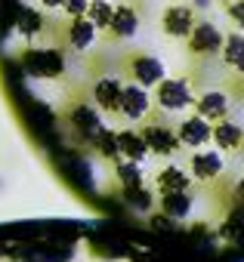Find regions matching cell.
<instances>
[{"label":"cell","mask_w":244,"mask_h":262,"mask_svg":"<svg viewBox=\"0 0 244 262\" xmlns=\"http://www.w3.org/2000/svg\"><path fill=\"white\" fill-rule=\"evenodd\" d=\"M120 86H124V80L120 77H111V74H105V77H99L96 83H93V102L102 108V111H108V114H114L117 111V99H120Z\"/></svg>","instance_id":"30bf717a"},{"label":"cell","mask_w":244,"mask_h":262,"mask_svg":"<svg viewBox=\"0 0 244 262\" xmlns=\"http://www.w3.org/2000/svg\"><path fill=\"white\" fill-rule=\"evenodd\" d=\"M117 176H120V182H124V188H139V185H143V173H139V164H133V161H124V164H117Z\"/></svg>","instance_id":"44dd1931"},{"label":"cell","mask_w":244,"mask_h":262,"mask_svg":"<svg viewBox=\"0 0 244 262\" xmlns=\"http://www.w3.org/2000/svg\"><path fill=\"white\" fill-rule=\"evenodd\" d=\"M176 139H179V145H186V148H201V145H207L210 142V123L204 120V117H186L182 123H179V129H176Z\"/></svg>","instance_id":"9c48e42d"},{"label":"cell","mask_w":244,"mask_h":262,"mask_svg":"<svg viewBox=\"0 0 244 262\" xmlns=\"http://www.w3.org/2000/svg\"><path fill=\"white\" fill-rule=\"evenodd\" d=\"M216 56L222 59V65L229 71H241V65H244V37H241V31H229L222 37V47H219Z\"/></svg>","instance_id":"4fadbf2b"},{"label":"cell","mask_w":244,"mask_h":262,"mask_svg":"<svg viewBox=\"0 0 244 262\" xmlns=\"http://www.w3.org/2000/svg\"><path fill=\"white\" fill-rule=\"evenodd\" d=\"M114 136H117V151H120V158H127V161H133V164L146 161L149 148H146V142H143V136H139V129H120V133H114Z\"/></svg>","instance_id":"5bb4252c"},{"label":"cell","mask_w":244,"mask_h":262,"mask_svg":"<svg viewBox=\"0 0 244 262\" xmlns=\"http://www.w3.org/2000/svg\"><path fill=\"white\" fill-rule=\"evenodd\" d=\"M143 25V16H139V7L130 4V0H120V4L111 7V19H108V28L105 34L114 37V40H130Z\"/></svg>","instance_id":"3957f363"},{"label":"cell","mask_w":244,"mask_h":262,"mask_svg":"<svg viewBox=\"0 0 244 262\" xmlns=\"http://www.w3.org/2000/svg\"><path fill=\"white\" fill-rule=\"evenodd\" d=\"M219 4H226V0H219Z\"/></svg>","instance_id":"d4e9b609"},{"label":"cell","mask_w":244,"mask_h":262,"mask_svg":"<svg viewBox=\"0 0 244 262\" xmlns=\"http://www.w3.org/2000/svg\"><path fill=\"white\" fill-rule=\"evenodd\" d=\"M40 28H44V16H40V13H34V10H25V13H22V19H19V31H22V34H28V37H34Z\"/></svg>","instance_id":"7402d4cb"},{"label":"cell","mask_w":244,"mask_h":262,"mask_svg":"<svg viewBox=\"0 0 244 262\" xmlns=\"http://www.w3.org/2000/svg\"><path fill=\"white\" fill-rule=\"evenodd\" d=\"M139 136H143L146 148H149L152 155H161V158H167V155H173V151L179 148L176 129H170V126H164V123H149V126H143Z\"/></svg>","instance_id":"52a82bcc"},{"label":"cell","mask_w":244,"mask_h":262,"mask_svg":"<svg viewBox=\"0 0 244 262\" xmlns=\"http://www.w3.org/2000/svg\"><path fill=\"white\" fill-rule=\"evenodd\" d=\"M192 105L198 108V117H204L207 123H216V120L229 117V96L222 90H207L198 99H192Z\"/></svg>","instance_id":"ba28073f"},{"label":"cell","mask_w":244,"mask_h":262,"mask_svg":"<svg viewBox=\"0 0 244 262\" xmlns=\"http://www.w3.org/2000/svg\"><path fill=\"white\" fill-rule=\"evenodd\" d=\"M111 7L114 4H108V0H90L87 10H84V19L93 22L96 31H105L108 28V19H111Z\"/></svg>","instance_id":"ac0fdd59"},{"label":"cell","mask_w":244,"mask_h":262,"mask_svg":"<svg viewBox=\"0 0 244 262\" xmlns=\"http://www.w3.org/2000/svg\"><path fill=\"white\" fill-rule=\"evenodd\" d=\"M195 22H198V13L192 4H170L161 13V31L173 40H186Z\"/></svg>","instance_id":"5b68a950"},{"label":"cell","mask_w":244,"mask_h":262,"mask_svg":"<svg viewBox=\"0 0 244 262\" xmlns=\"http://www.w3.org/2000/svg\"><path fill=\"white\" fill-rule=\"evenodd\" d=\"M93 142H96V151H99L102 158H120V151H117V136H114V129H105V126H99L96 133H93Z\"/></svg>","instance_id":"ffe728a7"},{"label":"cell","mask_w":244,"mask_h":262,"mask_svg":"<svg viewBox=\"0 0 244 262\" xmlns=\"http://www.w3.org/2000/svg\"><path fill=\"white\" fill-rule=\"evenodd\" d=\"M71 120H74V126L80 129L84 136H93L96 129L102 126V123H99V114H96L93 105H77V108H71Z\"/></svg>","instance_id":"e0dca14e"},{"label":"cell","mask_w":244,"mask_h":262,"mask_svg":"<svg viewBox=\"0 0 244 262\" xmlns=\"http://www.w3.org/2000/svg\"><path fill=\"white\" fill-rule=\"evenodd\" d=\"M120 71H124V77L136 86H155L161 77H164V62L146 50H130L124 59H120Z\"/></svg>","instance_id":"6da1fadb"},{"label":"cell","mask_w":244,"mask_h":262,"mask_svg":"<svg viewBox=\"0 0 244 262\" xmlns=\"http://www.w3.org/2000/svg\"><path fill=\"white\" fill-rule=\"evenodd\" d=\"M192 207V194L189 191H176V194H161V210L167 216H186Z\"/></svg>","instance_id":"d6986e66"},{"label":"cell","mask_w":244,"mask_h":262,"mask_svg":"<svg viewBox=\"0 0 244 262\" xmlns=\"http://www.w3.org/2000/svg\"><path fill=\"white\" fill-rule=\"evenodd\" d=\"M87 4H90V0H62V4H59V13H65L68 19H77V16H84Z\"/></svg>","instance_id":"603a6c76"},{"label":"cell","mask_w":244,"mask_h":262,"mask_svg":"<svg viewBox=\"0 0 244 262\" xmlns=\"http://www.w3.org/2000/svg\"><path fill=\"white\" fill-rule=\"evenodd\" d=\"M40 4H44L47 10H59V4H62V0H40Z\"/></svg>","instance_id":"cb8c5ba5"},{"label":"cell","mask_w":244,"mask_h":262,"mask_svg":"<svg viewBox=\"0 0 244 262\" xmlns=\"http://www.w3.org/2000/svg\"><path fill=\"white\" fill-rule=\"evenodd\" d=\"M222 37H226V31H222L216 22H210V19L198 16V22L192 25L189 37H186V50H189L195 59H210V56H216V53H219Z\"/></svg>","instance_id":"7a4b0ae2"},{"label":"cell","mask_w":244,"mask_h":262,"mask_svg":"<svg viewBox=\"0 0 244 262\" xmlns=\"http://www.w3.org/2000/svg\"><path fill=\"white\" fill-rule=\"evenodd\" d=\"M241 139H244L241 126L235 120H229V117H222V120H216L210 126V142H216L219 151H238L241 148Z\"/></svg>","instance_id":"8fae6325"},{"label":"cell","mask_w":244,"mask_h":262,"mask_svg":"<svg viewBox=\"0 0 244 262\" xmlns=\"http://www.w3.org/2000/svg\"><path fill=\"white\" fill-rule=\"evenodd\" d=\"M96 28H93V22H87L84 16H77V19H68V25H65V47H71V50H87V47H93L96 43Z\"/></svg>","instance_id":"7c38bea8"},{"label":"cell","mask_w":244,"mask_h":262,"mask_svg":"<svg viewBox=\"0 0 244 262\" xmlns=\"http://www.w3.org/2000/svg\"><path fill=\"white\" fill-rule=\"evenodd\" d=\"M155 86H158V90H155V99H158V105H161L164 111H182V108H189L192 99H195L189 80H182V77H161Z\"/></svg>","instance_id":"277c9868"},{"label":"cell","mask_w":244,"mask_h":262,"mask_svg":"<svg viewBox=\"0 0 244 262\" xmlns=\"http://www.w3.org/2000/svg\"><path fill=\"white\" fill-rule=\"evenodd\" d=\"M152 108V99H149V90L146 86H136V83H124L120 86V99H117V111L124 114L127 120H143Z\"/></svg>","instance_id":"8992f818"},{"label":"cell","mask_w":244,"mask_h":262,"mask_svg":"<svg viewBox=\"0 0 244 262\" xmlns=\"http://www.w3.org/2000/svg\"><path fill=\"white\" fill-rule=\"evenodd\" d=\"M189 164H192V176L201 179V182H210V179L219 176V170H222V158H219V151H198Z\"/></svg>","instance_id":"9a60e30c"},{"label":"cell","mask_w":244,"mask_h":262,"mask_svg":"<svg viewBox=\"0 0 244 262\" xmlns=\"http://www.w3.org/2000/svg\"><path fill=\"white\" fill-rule=\"evenodd\" d=\"M158 188H161V194H176V191H189L192 188V176L186 173V170H179V167H164L161 173H158Z\"/></svg>","instance_id":"2e32d148"}]
</instances>
